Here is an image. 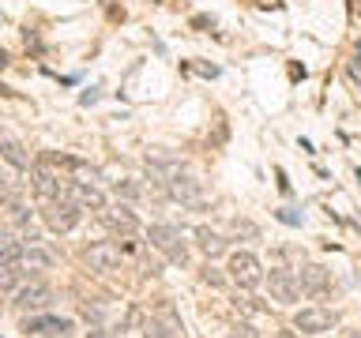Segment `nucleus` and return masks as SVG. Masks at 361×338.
<instances>
[{"mask_svg": "<svg viewBox=\"0 0 361 338\" xmlns=\"http://www.w3.org/2000/svg\"><path fill=\"white\" fill-rule=\"evenodd\" d=\"M30 188L42 203H56V199H68L72 180L61 177L53 165H30Z\"/></svg>", "mask_w": 361, "mask_h": 338, "instance_id": "nucleus-1", "label": "nucleus"}, {"mask_svg": "<svg viewBox=\"0 0 361 338\" xmlns=\"http://www.w3.org/2000/svg\"><path fill=\"white\" fill-rule=\"evenodd\" d=\"M23 331H27V338H72L75 323L68 315L38 312V315H23Z\"/></svg>", "mask_w": 361, "mask_h": 338, "instance_id": "nucleus-2", "label": "nucleus"}, {"mask_svg": "<svg viewBox=\"0 0 361 338\" xmlns=\"http://www.w3.org/2000/svg\"><path fill=\"white\" fill-rule=\"evenodd\" d=\"M147 241H151L158 252H162L169 263H180L185 267L188 263V244L180 241V230H173V225H162V222H154L151 230H147Z\"/></svg>", "mask_w": 361, "mask_h": 338, "instance_id": "nucleus-3", "label": "nucleus"}, {"mask_svg": "<svg viewBox=\"0 0 361 338\" xmlns=\"http://www.w3.org/2000/svg\"><path fill=\"white\" fill-rule=\"evenodd\" d=\"M79 218H83V207L72 199H56V203H42V222L49 225L53 233H72Z\"/></svg>", "mask_w": 361, "mask_h": 338, "instance_id": "nucleus-4", "label": "nucleus"}, {"mask_svg": "<svg viewBox=\"0 0 361 338\" xmlns=\"http://www.w3.org/2000/svg\"><path fill=\"white\" fill-rule=\"evenodd\" d=\"M230 278H233V286L237 289H256L259 282H264V267H259V259L256 252H233L230 256Z\"/></svg>", "mask_w": 361, "mask_h": 338, "instance_id": "nucleus-5", "label": "nucleus"}, {"mask_svg": "<svg viewBox=\"0 0 361 338\" xmlns=\"http://www.w3.org/2000/svg\"><path fill=\"white\" fill-rule=\"evenodd\" d=\"M264 282H267V289H271V301H279V304H293V301H298V293H301L298 275L286 270V267H271L267 275H264Z\"/></svg>", "mask_w": 361, "mask_h": 338, "instance_id": "nucleus-6", "label": "nucleus"}, {"mask_svg": "<svg viewBox=\"0 0 361 338\" xmlns=\"http://www.w3.org/2000/svg\"><path fill=\"white\" fill-rule=\"evenodd\" d=\"M166 196L173 199V203H180V207H203V203H207L203 180H196L192 173L177 177V180H169V184H166Z\"/></svg>", "mask_w": 361, "mask_h": 338, "instance_id": "nucleus-7", "label": "nucleus"}, {"mask_svg": "<svg viewBox=\"0 0 361 338\" xmlns=\"http://www.w3.org/2000/svg\"><path fill=\"white\" fill-rule=\"evenodd\" d=\"M16 308L23 315H38V312H49L53 308V289L45 282H30L16 293Z\"/></svg>", "mask_w": 361, "mask_h": 338, "instance_id": "nucleus-8", "label": "nucleus"}, {"mask_svg": "<svg viewBox=\"0 0 361 338\" xmlns=\"http://www.w3.org/2000/svg\"><path fill=\"white\" fill-rule=\"evenodd\" d=\"M335 323H338V315L331 308H301L293 315V327H298L301 334H324V331H331Z\"/></svg>", "mask_w": 361, "mask_h": 338, "instance_id": "nucleus-9", "label": "nucleus"}, {"mask_svg": "<svg viewBox=\"0 0 361 338\" xmlns=\"http://www.w3.org/2000/svg\"><path fill=\"white\" fill-rule=\"evenodd\" d=\"M98 214H102V222H106L113 233H121V237H135V233H140V218L132 214L128 203H117V207H106Z\"/></svg>", "mask_w": 361, "mask_h": 338, "instance_id": "nucleus-10", "label": "nucleus"}, {"mask_svg": "<svg viewBox=\"0 0 361 338\" xmlns=\"http://www.w3.org/2000/svg\"><path fill=\"white\" fill-rule=\"evenodd\" d=\"M23 188H27V180L19 177V169L0 158V203H8V211L23 203Z\"/></svg>", "mask_w": 361, "mask_h": 338, "instance_id": "nucleus-11", "label": "nucleus"}, {"mask_svg": "<svg viewBox=\"0 0 361 338\" xmlns=\"http://www.w3.org/2000/svg\"><path fill=\"white\" fill-rule=\"evenodd\" d=\"M147 169H151V177L154 180H162V184H169V180H177V177H185L188 169H185V162L180 158H173V154H147Z\"/></svg>", "mask_w": 361, "mask_h": 338, "instance_id": "nucleus-12", "label": "nucleus"}, {"mask_svg": "<svg viewBox=\"0 0 361 338\" xmlns=\"http://www.w3.org/2000/svg\"><path fill=\"white\" fill-rule=\"evenodd\" d=\"M121 252H124V248L113 244V241L90 244V248H87V267H90V270H117V267H121Z\"/></svg>", "mask_w": 361, "mask_h": 338, "instance_id": "nucleus-13", "label": "nucleus"}, {"mask_svg": "<svg viewBox=\"0 0 361 338\" xmlns=\"http://www.w3.org/2000/svg\"><path fill=\"white\" fill-rule=\"evenodd\" d=\"M298 282H301V293H309V297H324V293L331 289V275H327V270H324L320 263L301 267Z\"/></svg>", "mask_w": 361, "mask_h": 338, "instance_id": "nucleus-14", "label": "nucleus"}, {"mask_svg": "<svg viewBox=\"0 0 361 338\" xmlns=\"http://www.w3.org/2000/svg\"><path fill=\"white\" fill-rule=\"evenodd\" d=\"M68 199L79 203L83 211H106V196H102L94 184H87V180H72V192H68Z\"/></svg>", "mask_w": 361, "mask_h": 338, "instance_id": "nucleus-15", "label": "nucleus"}, {"mask_svg": "<svg viewBox=\"0 0 361 338\" xmlns=\"http://www.w3.org/2000/svg\"><path fill=\"white\" fill-rule=\"evenodd\" d=\"M0 158H4L8 165H16V169H30V154H27V146H23L11 132L0 128Z\"/></svg>", "mask_w": 361, "mask_h": 338, "instance_id": "nucleus-16", "label": "nucleus"}, {"mask_svg": "<svg viewBox=\"0 0 361 338\" xmlns=\"http://www.w3.org/2000/svg\"><path fill=\"white\" fill-rule=\"evenodd\" d=\"M196 248L207 259H219V256H226V248H230V241H226L222 233H214L211 225H196Z\"/></svg>", "mask_w": 361, "mask_h": 338, "instance_id": "nucleus-17", "label": "nucleus"}, {"mask_svg": "<svg viewBox=\"0 0 361 338\" xmlns=\"http://www.w3.org/2000/svg\"><path fill=\"white\" fill-rule=\"evenodd\" d=\"M23 270H49L53 267V256L45 252V248H38V244H27L23 248V263H19Z\"/></svg>", "mask_w": 361, "mask_h": 338, "instance_id": "nucleus-18", "label": "nucleus"}, {"mask_svg": "<svg viewBox=\"0 0 361 338\" xmlns=\"http://www.w3.org/2000/svg\"><path fill=\"white\" fill-rule=\"evenodd\" d=\"M23 270L19 267H11L8 259H0V293H8V289H16V282H19Z\"/></svg>", "mask_w": 361, "mask_h": 338, "instance_id": "nucleus-19", "label": "nucleus"}, {"mask_svg": "<svg viewBox=\"0 0 361 338\" xmlns=\"http://www.w3.org/2000/svg\"><path fill=\"white\" fill-rule=\"evenodd\" d=\"M154 320H158V323H166L169 331H177V334H180V320H177V312H173V304H169V301H162V304H158Z\"/></svg>", "mask_w": 361, "mask_h": 338, "instance_id": "nucleus-20", "label": "nucleus"}, {"mask_svg": "<svg viewBox=\"0 0 361 338\" xmlns=\"http://www.w3.org/2000/svg\"><path fill=\"white\" fill-rule=\"evenodd\" d=\"M113 192H117V199H140V196H143V188L135 184V180H117V184H113Z\"/></svg>", "mask_w": 361, "mask_h": 338, "instance_id": "nucleus-21", "label": "nucleus"}, {"mask_svg": "<svg viewBox=\"0 0 361 338\" xmlns=\"http://www.w3.org/2000/svg\"><path fill=\"white\" fill-rule=\"evenodd\" d=\"M143 338H180V334H177V331H169L166 323H158V320H151V323L143 327Z\"/></svg>", "mask_w": 361, "mask_h": 338, "instance_id": "nucleus-22", "label": "nucleus"}, {"mask_svg": "<svg viewBox=\"0 0 361 338\" xmlns=\"http://www.w3.org/2000/svg\"><path fill=\"white\" fill-rule=\"evenodd\" d=\"M226 338H259V331H256V323H237Z\"/></svg>", "mask_w": 361, "mask_h": 338, "instance_id": "nucleus-23", "label": "nucleus"}, {"mask_svg": "<svg viewBox=\"0 0 361 338\" xmlns=\"http://www.w3.org/2000/svg\"><path fill=\"white\" fill-rule=\"evenodd\" d=\"M241 308H245L248 315H256V312H264V308H259V304H256L252 297H237V312H241Z\"/></svg>", "mask_w": 361, "mask_h": 338, "instance_id": "nucleus-24", "label": "nucleus"}, {"mask_svg": "<svg viewBox=\"0 0 361 338\" xmlns=\"http://www.w3.org/2000/svg\"><path fill=\"white\" fill-rule=\"evenodd\" d=\"M275 218H279V222H286V225H301V218H298V214H293L290 207H282V211H275Z\"/></svg>", "mask_w": 361, "mask_h": 338, "instance_id": "nucleus-25", "label": "nucleus"}, {"mask_svg": "<svg viewBox=\"0 0 361 338\" xmlns=\"http://www.w3.org/2000/svg\"><path fill=\"white\" fill-rule=\"evenodd\" d=\"M203 282H211V286H222V275H214V270L207 267V270H203Z\"/></svg>", "mask_w": 361, "mask_h": 338, "instance_id": "nucleus-26", "label": "nucleus"}, {"mask_svg": "<svg viewBox=\"0 0 361 338\" xmlns=\"http://www.w3.org/2000/svg\"><path fill=\"white\" fill-rule=\"evenodd\" d=\"M87 338H113V334L106 331V327H90V331H87Z\"/></svg>", "mask_w": 361, "mask_h": 338, "instance_id": "nucleus-27", "label": "nucleus"}, {"mask_svg": "<svg viewBox=\"0 0 361 338\" xmlns=\"http://www.w3.org/2000/svg\"><path fill=\"white\" fill-rule=\"evenodd\" d=\"M0 98H11V90H8L4 83H0Z\"/></svg>", "mask_w": 361, "mask_h": 338, "instance_id": "nucleus-28", "label": "nucleus"}, {"mask_svg": "<svg viewBox=\"0 0 361 338\" xmlns=\"http://www.w3.org/2000/svg\"><path fill=\"white\" fill-rule=\"evenodd\" d=\"M4 64H8V53H4V49H0V68H4Z\"/></svg>", "mask_w": 361, "mask_h": 338, "instance_id": "nucleus-29", "label": "nucleus"}, {"mask_svg": "<svg viewBox=\"0 0 361 338\" xmlns=\"http://www.w3.org/2000/svg\"><path fill=\"white\" fill-rule=\"evenodd\" d=\"M275 338H293V331H279Z\"/></svg>", "mask_w": 361, "mask_h": 338, "instance_id": "nucleus-30", "label": "nucleus"}, {"mask_svg": "<svg viewBox=\"0 0 361 338\" xmlns=\"http://www.w3.org/2000/svg\"><path fill=\"white\" fill-rule=\"evenodd\" d=\"M350 338H361V331H354V334H350Z\"/></svg>", "mask_w": 361, "mask_h": 338, "instance_id": "nucleus-31", "label": "nucleus"}]
</instances>
